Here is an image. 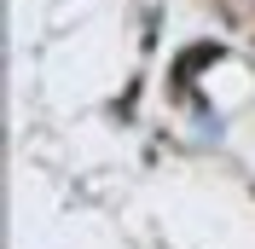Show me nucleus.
<instances>
[{"label": "nucleus", "mask_w": 255, "mask_h": 249, "mask_svg": "<svg viewBox=\"0 0 255 249\" xmlns=\"http://www.w3.org/2000/svg\"><path fill=\"white\" fill-rule=\"evenodd\" d=\"M215 58H221V47H215V41H203V47L180 52V58H174V87H191V81L203 76V70H209Z\"/></svg>", "instance_id": "1"}]
</instances>
